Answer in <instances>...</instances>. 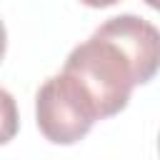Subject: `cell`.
Segmentation results:
<instances>
[{"label": "cell", "instance_id": "obj_1", "mask_svg": "<svg viewBox=\"0 0 160 160\" xmlns=\"http://www.w3.org/2000/svg\"><path fill=\"white\" fill-rule=\"evenodd\" d=\"M62 72L70 75L90 100L98 120L125 110L132 90L140 85V75L132 60L120 50L118 42L98 30L70 50Z\"/></svg>", "mask_w": 160, "mask_h": 160}, {"label": "cell", "instance_id": "obj_2", "mask_svg": "<svg viewBox=\"0 0 160 160\" xmlns=\"http://www.w3.org/2000/svg\"><path fill=\"white\" fill-rule=\"evenodd\" d=\"M35 122L48 142L75 145L92 130L98 115L75 80L60 70L48 78L35 95Z\"/></svg>", "mask_w": 160, "mask_h": 160}, {"label": "cell", "instance_id": "obj_3", "mask_svg": "<svg viewBox=\"0 0 160 160\" xmlns=\"http://www.w3.org/2000/svg\"><path fill=\"white\" fill-rule=\"evenodd\" d=\"M98 32L118 42L120 50L132 60L140 75V85L150 82L160 72V30L152 22L142 20L140 15L125 12L105 20L98 28Z\"/></svg>", "mask_w": 160, "mask_h": 160}, {"label": "cell", "instance_id": "obj_4", "mask_svg": "<svg viewBox=\"0 0 160 160\" xmlns=\"http://www.w3.org/2000/svg\"><path fill=\"white\" fill-rule=\"evenodd\" d=\"M20 130V115H18V105L15 98L0 88V145H8Z\"/></svg>", "mask_w": 160, "mask_h": 160}, {"label": "cell", "instance_id": "obj_5", "mask_svg": "<svg viewBox=\"0 0 160 160\" xmlns=\"http://www.w3.org/2000/svg\"><path fill=\"white\" fill-rule=\"evenodd\" d=\"M82 5H88V8H95V10H100V8H110V5H115V2H120V0H80Z\"/></svg>", "mask_w": 160, "mask_h": 160}, {"label": "cell", "instance_id": "obj_6", "mask_svg": "<svg viewBox=\"0 0 160 160\" xmlns=\"http://www.w3.org/2000/svg\"><path fill=\"white\" fill-rule=\"evenodd\" d=\"M5 48H8V32H5V25H2V20H0V62H2V58H5Z\"/></svg>", "mask_w": 160, "mask_h": 160}, {"label": "cell", "instance_id": "obj_7", "mask_svg": "<svg viewBox=\"0 0 160 160\" xmlns=\"http://www.w3.org/2000/svg\"><path fill=\"white\" fill-rule=\"evenodd\" d=\"M142 2H145L148 8H152V10H158V12H160V0H142Z\"/></svg>", "mask_w": 160, "mask_h": 160}, {"label": "cell", "instance_id": "obj_8", "mask_svg": "<svg viewBox=\"0 0 160 160\" xmlns=\"http://www.w3.org/2000/svg\"><path fill=\"white\" fill-rule=\"evenodd\" d=\"M158 152H160V135H158Z\"/></svg>", "mask_w": 160, "mask_h": 160}]
</instances>
